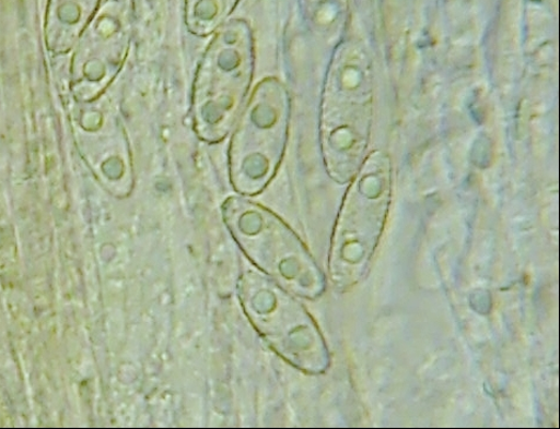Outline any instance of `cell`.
Returning a JSON list of instances; mask_svg holds the SVG:
<instances>
[{
	"mask_svg": "<svg viewBox=\"0 0 560 429\" xmlns=\"http://www.w3.org/2000/svg\"><path fill=\"white\" fill-rule=\"evenodd\" d=\"M213 56L217 60L210 57L206 61L197 87L200 118L213 109L206 121L212 138L224 135L235 120L252 74L250 59L245 52L225 50Z\"/></svg>",
	"mask_w": 560,
	"mask_h": 429,
	"instance_id": "obj_1",
	"label": "cell"
}]
</instances>
